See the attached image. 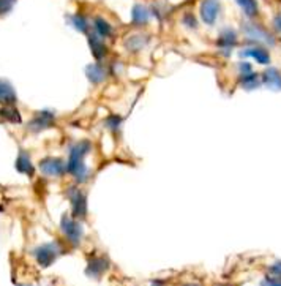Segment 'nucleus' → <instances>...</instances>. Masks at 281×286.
<instances>
[{
	"mask_svg": "<svg viewBox=\"0 0 281 286\" xmlns=\"http://www.w3.org/2000/svg\"><path fill=\"white\" fill-rule=\"evenodd\" d=\"M221 10L220 0H204L201 5V18L206 24H213Z\"/></svg>",
	"mask_w": 281,
	"mask_h": 286,
	"instance_id": "obj_1",
	"label": "nucleus"
},
{
	"mask_svg": "<svg viewBox=\"0 0 281 286\" xmlns=\"http://www.w3.org/2000/svg\"><path fill=\"white\" fill-rule=\"evenodd\" d=\"M237 4L242 7V10H244L250 18H254V16L258 15V4H256V0H237Z\"/></svg>",
	"mask_w": 281,
	"mask_h": 286,
	"instance_id": "obj_2",
	"label": "nucleus"
},
{
	"mask_svg": "<svg viewBox=\"0 0 281 286\" xmlns=\"http://www.w3.org/2000/svg\"><path fill=\"white\" fill-rule=\"evenodd\" d=\"M95 29H97V32H98L100 35H103V36H111V35L114 33V30H112V27H111V24H109L108 21H105V19H101V18H98V19L95 21Z\"/></svg>",
	"mask_w": 281,
	"mask_h": 286,
	"instance_id": "obj_3",
	"label": "nucleus"
},
{
	"mask_svg": "<svg viewBox=\"0 0 281 286\" xmlns=\"http://www.w3.org/2000/svg\"><path fill=\"white\" fill-rule=\"evenodd\" d=\"M275 27H276L278 32H281V15H278V16L275 18Z\"/></svg>",
	"mask_w": 281,
	"mask_h": 286,
	"instance_id": "obj_4",
	"label": "nucleus"
}]
</instances>
